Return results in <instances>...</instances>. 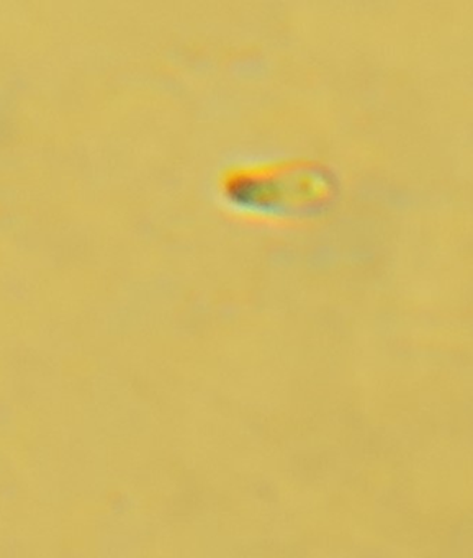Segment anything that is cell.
<instances>
[]
</instances>
